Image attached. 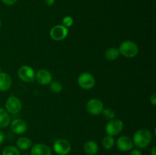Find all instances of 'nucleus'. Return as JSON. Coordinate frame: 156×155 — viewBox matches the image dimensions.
Instances as JSON below:
<instances>
[{
	"label": "nucleus",
	"instance_id": "nucleus-29",
	"mask_svg": "<svg viewBox=\"0 0 156 155\" xmlns=\"http://www.w3.org/2000/svg\"><path fill=\"white\" fill-rule=\"evenodd\" d=\"M151 155H156V147H152V150H151Z\"/></svg>",
	"mask_w": 156,
	"mask_h": 155
},
{
	"label": "nucleus",
	"instance_id": "nucleus-23",
	"mask_svg": "<svg viewBox=\"0 0 156 155\" xmlns=\"http://www.w3.org/2000/svg\"><path fill=\"white\" fill-rule=\"evenodd\" d=\"M73 24V18L70 16H66L62 19V25L65 26L66 27H71Z\"/></svg>",
	"mask_w": 156,
	"mask_h": 155
},
{
	"label": "nucleus",
	"instance_id": "nucleus-8",
	"mask_svg": "<svg viewBox=\"0 0 156 155\" xmlns=\"http://www.w3.org/2000/svg\"><path fill=\"white\" fill-rule=\"evenodd\" d=\"M88 112L93 115H98L104 109V104L98 99H91L86 105Z\"/></svg>",
	"mask_w": 156,
	"mask_h": 155
},
{
	"label": "nucleus",
	"instance_id": "nucleus-14",
	"mask_svg": "<svg viewBox=\"0 0 156 155\" xmlns=\"http://www.w3.org/2000/svg\"><path fill=\"white\" fill-rule=\"evenodd\" d=\"M12 87V78L7 73L0 72V91H7Z\"/></svg>",
	"mask_w": 156,
	"mask_h": 155
},
{
	"label": "nucleus",
	"instance_id": "nucleus-12",
	"mask_svg": "<svg viewBox=\"0 0 156 155\" xmlns=\"http://www.w3.org/2000/svg\"><path fill=\"white\" fill-rule=\"evenodd\" d=\"M11 129L17 135L24 134L27 131V126L25 122L21 119H15L11 122Z\"/></svg>",
	"mask_w": 156,
	"mask_h": 155
},
{
	"label": "nucleus",
	"instance_id": "nucleus-10",
	"mask_svg": "<svg viewBox=\"0 0 156 155\" xmlns=\"http://www.w3.org/2000/svg\"><path fill=\"white\" fill-rule=\"evenodd\" d=\"M35 78L37 81L41 85L50 84L52 82V74L47 69H40L37 71L35 74Z\"/></svg>",
	"mask_w": 156,
	"mask_h": 155
},
{
	"label": "nucleus",
	"instance_id": "nucleus-11",
	"mask_svg": "<svg viewBox=\"0 0 156 155\" xmlns=\"http://www.w3.org/2000/svg\"><path fill=\"white\" fill-rule=\"evenodd\" d=\"M117 147L121 151H129L133 149V140L129 137L121 136L117 139Z\"/></svg>",
	"mask_w": 156,
	"mask_h": 155
},
{
	"label": "nucleus",
	"instance_id": "nucleus-5",
	"mask_svg": "<svg viewBox=\"0 0 156 155\" xmlns=\"http://www.w3.org/2000/svg\"><path fill=\"white\" fill-rule=\"evenodd\" d=\"M5 108L8 112L11 114H18L22 109V103L19 98L16 97H9L5 102Z\"/></svg>",
	"mask_w": 156,
	"mask_h": 155
},
{
	"label": "nucleus",
	"instance_id": "nucleus-26",
	"mask_svg": "<svg viewBox=\"0 0 156 155\" xmlns=\"http://www.w3.org/2000/svg\"><path fill=\"white\" fill-rule=\"evenodd\" d=\"M129 155H142V152L139 149H133L131 150Z\"/></svg>",
	"mask_w": 156,
	"mask_h": 155
},
{
	"label": "nucleus",
	"instance_id": "nucleus-25",
	"mask_svg": "<svg viewBox=\"0 0 156 155\" xmlns=\"http://www.w3.org/2000/svg\"><path fill=\"white\" fill-rule=\"evenodd\" d=\"M150 103H152L153 106H155L156 105V94L155 93H153L152 94V96L150 97Z\"/></svg>",
	"mask_w": 156,
	"mask_h": 155
},
{
	"label": "nucleus",
	"instance_id": "nucleus-13",
	"mask_svg": "<svg viewBox=\"0 0 156 155\" xmlns=\"http://www.w3.org/2000/svg\"><path fill=\"white\" fill-rule=\"evenodd\" d=\"M30 155H51V150L46 144L37 143L32 147Z\"/></svg>",
	"mask_w": 156,
	"mask_h": 155
},
{
	"label": "nucleus",
	"instance_id": "nucleus-3",
	"mask_svg": "<svg viewBox=\"0 0 156 155\" xmlns=\"http://www.w3.org/2000/svg\"><path fill=\"white\" fill-rule=\"evenodd\" d=\"M123 129V122L122 120L118 119H111L106 125L105 131L108 135L110 136H115L119 135Z\"/></svg>",
	"mask_w": 156,
	"mask_h": 155
},
{
	"label": "nucleus",
	"instance_id": "nucleus-7",
	"mask_svg": "<svg viewBox=\"0 0 156 155\" xmlns=\"http://www.w3.org/2000/svg\"><path fill=\"white\" fill-rule=\"evenodd\" d=\"M69 33L67 27L63 25H56L50 30V36L53 40L60 41L65 39Z\"/></svg>",
	"mask_w": 156,
	"mask_h": 155
},
{
	"label": "nucleus",
	"instance_id": "nucleus-20",
	"mask_svg": "<svg viewBox=\"0 0 156 155\" xmlns=\"http://www.w3.org/2000/svg\"><path fill=\"white\" fill-rule=\"evenodd\" d=\"M2 155H20L19 149L15 146H8L3 149Z\"/></svg>",
	"mask_w": 156,
	"mask_h": 155
},
{
	"label": "nucleus",
	"instance_id": "nucleus-30",
	"mask_svg": "<svg viewBox=\"0 0 156 155\" xmlns=\"http://www.w3.org/2000/svg\"><path fill=\"white\" fill-rule=\"evenodd\" d=\"M1 27H2V21L1 20H0V29H1Z\"/></svg>",
	"mask_w": 156,
	"mask_h": 155
},
{
	"label": "nucleus",
	"instance_id": "nucleus-16",
	"mask_svg": "<svg viewBox=\"0 0 156 155\" xmlns=\"http://www.w3.org/2000/svg\"><path fill=\"white\" fill-rule=\"evenodd\" d=\"M16 145H17V147H18V149H20V150H26L31 147L32 141L31 140L29 139L28 138H26V137H21V138H19L18 140H17Z\"/></svg>",
	"mask_w": 156,
	"mask_h": 155
},
{
	"label": "nucleus",
	"instance_id": "nucleus-18",
	"mask_svg": "<svg viewBox=\"0 0 156 155\" xmlns=\"http://www.w3.org/2000/svg\"><path fill=\"white\" fill-rule=\"evenodd\" d=\"M120 56V52L118 49L115 47H111L108 49L105 53V57L108 61H114L118 58Z\"/></svg>",
	"mask_w": 156,
	"mask_h": 155
},
{
	"label": "nucleus",
	"instance_id": "nucleus-2",
	"mask_svg": "<svg viewBox=\"0 0 156 155\" xmlns=\"http://www.w3.org/2000/svg\"><path fill=\"white\" fill-rule=\"evenodd\" d=\"M120 54L126 58H133L139 53V47L136 43L131 40H126L122 43L118 49Z\"/></svg>",
	"mask_w": 156,
	"mask_h": 155
},
{
	"label": "nucleus",
	"instance_id": "nucleus-15",
	"mask_svg": "<svg viewBox=\"0 0 156 155\" xmlns=\"http://www.w3.org/2000/svg\"><path fill=\"white\" fill-rule=\"evenodd\" d=\"M84 150L87 155H96L98 152V145L92 141H88L84 145Z\"/></svg>",
	"mask_w": 156,
	"mask_h": 155
},
{
	"label": "nucleus",
	"instance_id": "nucleus-22",
	"mask_svg": "<svg viewBox=\"0 0 156 155\" xmlns=\"http://www.w3.org/2000/svg\"><path fill=\"white\" fill-rule=\"evenodd\" d=\"M101 113H103V116L106 119H113L114 118V116H115V112L111 108H107V109H103Z\"/></svg>",
	"mask_w": 156,
	"mask_h": 155
},
{
	"label": "nucleus",
	"instance_id": "nucleus-27",
	"mask_svg": "<svg viewBox=\"0 0 156 155\" xmlns=\"http://www.w3.org/2000/svg\"><path fill=\"white\" fill-rule=\"evenodd\" d=\"M44 2H45V4L48 6L53 5L55 3V0H44Z\"/></svg>",
	"mask_w": 156,
	"mask_h": 155
},
{
	"label": "nucleus",
	"instance_id": "nucleus-28",
	"mask_svg": "<svg viewBox=\"0 0 156 155\" xmlns=\"http://www.w3.org/2000/svg\"><path fill=\"white\" fill-rule=\"evenodd\" d=\"M4 139H5L4 134H3V132L0 130V145L2 144V142L4 141Z\"/></svg>",
	"mask_w": 156,
	"mask_h": 155
},
{
	"label": "nucleus",
	"instance_id": "nucleus-17",
	"mask_svg": "<svg viewBox=\"0 0 156 155\" xmlns=\"http://www.w3.org/2000/svg\"><path fill=\"white\" fill-rule=\"evenodd\" d=\"M10 124V116L5 109L0 107V129H5Z\"/></svg>",
	"mask_w": 156,
	"mask_h": 155
},
{
	"label": "nucleus",
	"instance_id": "nucleus-1",
	"mask_svg": "<svg viewBox=\"0 0 156 155\" xmlns=\"http://www.w3.org/2000/svg\"><path fill=\"white\" fill-rule=\"evenodd\" d=\"M152 140V133L148 129H141L135 132L133 138V142L139 148H144L150 144Z\"/></svg>",
	"mask_w": 156,
	"mask_h": 155
},
{
	"label": "nucleus",
	"instance_id": "nucleus-24",
	"mask_svg": "<svg viewBox=\"0 0 156 155\" xmlns=\"http://www.w3.org/2000/svg\"><path fill=\"white\" fill-rule=\"evenodd\" d=\"M18 0H2L3 3L6 5H13L17 2Z\"/></svg>",
	"mask_w": 156,
	"mask_h": 155
},
{
	"label": "nucleus",
	"instance_id": "nucleus-9",
	"mask_svg": "<svg viewBox=\"0 0 156 155\" xmlns=\"http://www.w3.org/2000/svg\"><path fill=\"white\" fill-rule=\"evenodd\" d=\"M18 77L24 82H32L35 78L34 71L29 65H23L18 69Z\"/></svg>",
	"mask_w": 156,
	"mask_h": 155
},
{
	"label": "nucleus",
	"instance_id": "nucleus-21",
	"mask_svg": "<svg viewBox=\"0 0 156 155\" xmlns=\"http://www.w3.org/2000/svg\"><path fill=\"white\" fill-rule=\"evenodd\" d=\"M50 88L51 91L54 93H59L62 91V85L60 82L55 81H52L50 84Z\"/></svg>",
	"mask_w": 156,
	"mask_h": 155
},
{
	"label": "nucleus",
	"instance_id": "nucleus-6",
	"mask_svg": "<svg viewBox=\"0 0 156 155\" xmlns=\"http://www.w3.org/2000/svg\"><path fill=\"white\" fill-rule=\"evenodd\" d=\"M78 83L82 88L85 90L91 89L95 85V79L94 76L88 72H84L79 75Z\"/></svg>",
	"mask_w": 156,
	"mask_h": 155
},
{
	"label": "nucleus",
	"instance_id": "nucleus-4",
	"mask_svg": "<svg viewBox=\"0 0 156 155\" xmlns=\"http://www.w3.org/2000/svg\"><path fill=\"white\" fill-rule=\"evenodd\" d=\"M72 146L69 141L63 138L56 140L53 144V150L58 155H67L71 151Z\"/></svg>",
	"mask_w": 156,
	"mask_h": 155
},
{
	"label": "nucleus",
	"instance_id": "nucleus-19",
	"mask_svg": "<svg viewBox=\"0 0 156 155\" xmlns=\"http://www.w3.org/2000/svg\"><path fill=\"white\" fill-rule=\"evenodd\" d=\"M102 145L106 150H110L112 148L114 145V139L113 136L107 135L102 140Z\"/></svg>",
	"mask_w": 156,
	"mask_h": 155
}]
</instances>
